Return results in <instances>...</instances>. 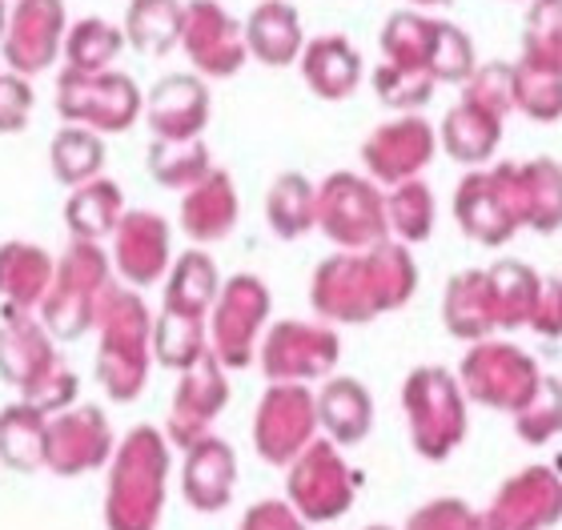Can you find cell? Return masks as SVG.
Instances as JSON below:
<instances>
[{
    "mask_svg": "<svg viewBox=\"0 0 562 530\" xmlns=\"http://www.w3.org/2000/svg\"><path fill=\"white\" fill-rule=\"evenodd\" d=\"M418 273L402 246H374L366 258H334L314 278V306L326 318L366 322L411 297Z\"/></svg>",
    "mask_w": 562,
    "mask_h": 530,
    "instance_id": "cell-1",
    "label": "cell"
},
{
    "mask_svg": "<svg viewBox=\"0 0 562 530\" xmlns=\"http://www.w3.org/2000/svg\"><path fill=\"white\" fill-rule=\"evenodd\" d=\"M169 478V447L153 426H137L121 442L105 495L109 530H157Z\"/></svg>",
    "mask_w": 562,
    "mask_h": 530,
    "instance_id": "cell-2",
    "label": "cell"
},
{
    "mask_svg": "<svg viewBox=\"0 0 562 530\" xmlns=\"http://www.w3.org/2000/svg\"><path fill=\"white\" fill-rule=\"evenodd\" d=\"M0 374L21 390L36 410H60L77 390V377L60 365L53 350V334L29 318V309H4L0 326Z\"/></svg>",
    "mask_w": 562,
    "mask_h": 530,
    "instance_id": "cell-3",
    "label": "cell"
},
{
    "mask_svg": "<svg viewBox=\"0 0 562 530\" xmlns=\"http://www.w3.org/2000/svg\"><path fill=\"white\" fill-rule=\"evenodd\" d=\"M93 322H101L97 377L117 402H133L145 386V370H149V309L137 294L109 290Z\"/></svg>",
    "mask_w": 562,
    "mask_h": 530,
    "instance_id": "cell-4",
    "label": "cell"
},
{
    "mask_svg": "<svg viewBox=\"0 0 562 530\" xmlns=\"http://www.w3.org/2000/svg\"><path fill=\"white\" fill-rule=\"evenodd\" d=\"M109 285V261L97 249V241H77L65 253L60 270L53 273L48 294L41 297V314H45V330L53 338H81L93 326L97 309L105 302Z\"/></svg>",
    "mask_w": 562,
    "mask_h": 530,
    "instance_id": "cell-5",
    "label": "cell"
},
{
    "mask_svg": "<svg viewBox=\"0 0 562 530\" xmlns=\"http://www.w3.org/2000/svg\"><path fill=\"white\" fill-rule=\"evenodd\" d=\"M406 414H411L414 447L426 459H446L467 430V410L458 398L454 377L446 370H418L406 382Z\"/></svg>",
    "mask_w": 562,
    "mask_h": 530,
    "instance_id": "cell-6",
    "label": "cell"
},
{
    "mask_svg": "<svg viewBox=\"0 0 562 530\" xmlns=\"http://www.w3.org/2000/svg\"><path fill=\"white\" fill-rule=\"evenodd\" d=\"M57 109L65 117L81 121L85 129L113 133L133 125L140 109L137 84L121 72H77L69 69L57 89Z\"/></svg>",
    "mask_w": 562,
    "mask_h": 530,
    "instance_id": "cell-7",
    "label": "cell"
},
{
    "mask_svg": "<svg viewBox=\"0 0 562 530\" xmlns=\"http://www.w3.org/2000/svg\"><path fill=\"white\" fill-rule=\"evenodd\" d=\"M290 498L297 515L310 522H329L350 510L353 474L329 442H310L305 454H297L290 471Z\"/></svg>",
    "mask_w": 562,
    "mask_h": 530,
    "instance_id": "cell-8",
    "label": "cell"
},
{
    "mask_svg": "<svg viewBox=\"0 0 562 530\" xmlns=\"http://www.w3.org/2000/svg\"><path fill=\"white\" fill-rule=\"evenodd\" d=\"M314 222H322V229L341 246H378L386 237V205H382L374 185H366L350 173H338L322 189Z\"/></svg>",
    "mask_w": 562,
    "mask_h": 530,
    "instance_id": "cell-9",
    "label": "cell"
},
{
    "mask_svg": "<svg viewBox=\"0 0 562 530\" xmlns=\"http://www.w3.org/2000/svg\"><path fill=\"white\" fill-rule=\"evenodd\" d=\"M109 454H113V430H109V418L97 406L60 410L57 418H48L45 466L53 474L72 478V474L97 471Z\"/></svg>",
    "mask_w": 562,
    "mask_h": 530,
    "instance_id": "cell-10",
    "label": "cell"
},
{
    "mask_svg": "<svg viewBox=\"0 0 562 530\" xmlns=\"http://www.w3.org/2000/svg\"><path fill=\"white\" fill-rule=\"evenodd\" d=\"M458 217L470 237L479 241H506L522 222V189L515 169L474 173L458 189Z\"/></svg>",
    "mask_w": 562,
    "mask_h": 530,
    "instance_id": "cell-11",
    "label": "cell"
},
{
    "mask_svg": "<svg viewBox=\"0 0 562 530\" xmlns=\"http://www.w3.org/2000/svg\"><path fill=\"white\" fill-rule=\"evenodd\" d=\"M462 382L474 398L498 410H522L539 390L535 362L510 346H479L462 365Z\"/></svg>",
    "mask_w": 562,
    "mask_h": 530,
    "instance_id": "cell-12",
    "label": "cell"
},
{
    "mask_svg": "<svg viewBox=\"0 0 562 530\" xmlns=\"http://www.w3.org/2000/svg\"><path fill=\"white\" fill-rule=\"evenodd\" d=\"M317 426V406L302 386H273L261 398L258 426H254V442H258L266 462H293L310 447V435Z\"/></svg>",
    "mask_w": 562,
    "mask_h": 530,
    "instance_id": "cell-13",
    "label": "cell"
},
{
    "mask_svg": "<svg viewBox=\"0 0 562 530\" xmlns=\"http://www.w3.org/2000/svg\"><path fill=\"white\" fill-rule=\"evenodd\" d=\"M270 314V294L258 278H234L225 285L217 314H213V346H217V362L246 365L254 353L258 326Z\"/></svg>",
    "mask_w": 562,
    "mask_h": 530,
    "instance_id": "cell-14",
    "label": "cell"
},
{
    "mask_svg": "<svg viewBox=\"0 0 562 530\" xmlns=\"http://www.w3.org/2000/svg\"><path fill=\"white\" fill-rule=\"evenodd\" d=\"M222 406H225L222 365L205 350L198 362L186 370V377H181V390H177L173 410H169V438L181 442V447H193L198 438H205L213 414L222 410Z\"/></svg>",
    "mask_w": 562,
    "mask_h": 530,
    "instance_id": "cell-15",
    "label": "cell"
},
{
    "mask_svg": "<svg viewBox=\"0 0 562 530\" xmlns=\"http://www.w3.org/2000/svg\"><path fill=\"white\" fill-rule=\"evenodd\" d=\"M113 261L130 285H153L169 261V225L145 210L121 213L113 229Z\"/></svg>",
    "mask_w": 562,
    "mask_h": 530,
    "instance_id": "cell-16",
    "label": "cell"
},
{
    "mask_svg": "<svg viewBox=\"0 0 562 530\" xmlns=\"http://www.w3.org/2000/svg\"><path fill=\"white\" fill-rule=\"evenodd\" d=\"M562 510V486L551 471L518 474L515 483H506V490L498 495V503L486 515V530H542L547 522L559 519Z\"/></svg>",
    "mask_w": 562,
    "mask_h": 530,
    "instance_id": "cell-17",
    "label": "cell"
},
{
    "mask_svg": "<svg viewBox=\"0 0 562 530\" xmlns=\"http://www.w3.org/2000/svg\"><path fill=\"white\" fill-rule=\"evenodd\" d=\"M261 362H266V374L278 377V382L317 377L338 362V338L329 330H317V326L285 322L266 338V358Z\"/></svg>",
    "mask_w": 562,
    "mask_h": 530,
    "instance_id": "cell-18",
    "label": "cell"
},
{
    "mask_svg": "<svg viewBox=\"0 0 562 530\" xmlns=\"http://www.w3.org/2000/svg\"><path fill=\"white\" fill-rule=\"evenodd\" d=\"M60 0H21V9L9 24V60L16 72H36L45 69L48 60L57 57L60 48Z\"/></svg>",
    "mask_w": 562,
    "mask_h": 530,
    "instance_id": "cell-19",
    "label": "cell"
},
{
    "mask_svg": "<svg viewBox=\"0 0 562 530\" xmlns=\"http://www.w3.org/2000/svg\"><path fill=\"white\" fill-rule=\"evenodd\" d=\"M186 459V478H181V490H186L189 507L205 510H222L234 495V478H237V459L229 442L222 438H198Z\"/></svg>",
    "mask_w": 562,
    "mask_h": 530,
    "instance_id": "cell-20",
    "label": "cell"
},
{
    "mask_svg": "<svg viewBox=\"0 0 562 530\" xmlns=\"http://www.w3.org/2000/svg\"><path fill=\"white\" fill-rule=\"evenodd\" d=\"M205 89L189 77H169L149 97V125L157 142H193L205 125Z\"/></svg>",
    "mask_w": 562,
    "mask_h": 530,
    "instance_id": "cell-21",
    "label": "cell"
},
{
    "mask_svg": "<svg viewBox=\"0 0 562 530\" xmlns=\"http://www.w3.org/2000/svg\"><path fill=\"white\" fill-rule=\"evenodd\" d=\"M434 149L430 125L422 121H402L390 129H378V137L366 145V161L382 181H406L426 166V157Z\"/></svg>",
    "mask_w": 562,
    "mask_h": 530,
    "instance_id": "cell-22",
    "label": "cell"
},
{
    "mask_svg": "<svg viewBox=\"0 0 562 530\" xmlns=\"http://www.w3.org/2000/svg\"><path fill=\"white\" fill-rule=\"evenodd\" d=\"M186 234L198 241H217L234 229L237 222V198L225 173H205L198 185H189V198L181 205Z\"/></svg>",
    "mask_w": 562,
    "mask_h": 530,
    "instance_id": "cell-23",
    "label": "cell"
},
{
    "mask_svg": "<svg viewBox=\"0 0 562 530\" xmlns=\"http://www.w3.org/2000/svg\"><path fill=\"white\" fill-rule=\"evenodd\" d=\"M53 285V261L41 246L9 241L0 246V294L12 309H29L48 294Z\"/></svg>",
    "mask_w": 562,
    "mask_h": 530,
    "instance_id": "cell-24",
    "label": "cell"
},
{
    "mask_svg": "<svg viewBox=\"0 0 562 530\" xmlns=\"http://www.w3.org/2000/svg\"><path fill=\"white\" fill-rule=\"evenodd\" d=\"M45 426L48 414L16 402L0 414V462L12 471H36L45 466Z\"/></svg>",
    "mask_w": 562,
    "mask_h": 530,
    "instance_id": "cell-25",
    "label": "cell"
},
{
    "mask_svg": "<svg viewBox=\"0 0 562 530\" xmlns=\"http://www.w3.org/2000/svg\"><path fill=\"white\" fill-rule=\"evenodd\" d=\"M482 290H486V309L494 326H518L522 318H535L539 309V282L522 266H498L482 273Z\"/></svg>",
    "mask_w": 562,
    "mask_h": 530,
    "instance_id": "cell-26",
    "label": "cell"
},
{
    "mask_svg": "<svg viewBox=\"0 0 562 530\" xmlns=\"http://www.w3.org/2000/svg\"><path fill=\"white\" fill-rule=\"evenodd\" d=\"M314 406H317V418L326 422V430L338 438V442H362V438L370 435L374 406H370V394H366L358 382H350V377L329 382Z\"/></svg>",
    "mask_w": 562,
    "mask_h": 530,
    "instance_id": "cell-27",
    "label": "cell"
},
{
    "mask_svg": "<svg viewBox=\"0 0 562 530\" xmlns=\"http://www.w3.org/2000/svg\"><path fill=\"white\" fill-rule=\"evenodd\" d=\"M121 213H125L121 189L113 185V181H97L93 177V181L77 185L65 217H69V229L77 234V241H97V237H105L117 229Z\"/></svg>",
    "mask_w": 562,
    "mask_h": 530,
    "instance_id": "cell-28",
    "label": "cell"
},
{
    "mask_svg": "<svg viewBox=\"0 0 562 530\" xmlns=\"http://www.w3.org/2000/svg\"><path fill=\"white\" fill-rule=\"evenodd\" d=\"M494 145H498V113H491V105L470 97L467 105L450 113V121H446V149L458 161H482Z\"/></svg>",
    "mask_w": 562,
    "mask_h": 530,
    "instance_id": "cell-29",
    "label": "cell"
},
{
    "mask_svg": "<svg viewBox=\"0 0 562 530\" xmlns=\"http://www.w3.org/2000/svg\"><path fill=\"white\" fill-rule=\"evenodd\" d=\"M213 294H217V273L205 253H186L177 261L173 278H169V294H165V309L181 314V318H201L210 309Z\"/></svg>",
    "mask_w": 562,
    "mask_h": 530,
    "instance_id": "cell-30",
    "label": "cell"
},
{
    "mask_svg": "<svg viewBox=\"0 0 562 530\" xmlns=\"http://www.w3.org/2000/svg\"><path fill=\"white\" fill-rule=\"evenodd\" d=\"M48 157H53L57 181H65V185H85V181H93L101 161H105V145H101V137H97L93 129L77 125V129L57 133Z\"/></svg>",
    "mask_w": 562,
    "mask_h": 530,
    "instance_id": "cell-31",
    "label": "cell"
},
{
    "mask_svg": "<svg viewBox=\"0 0 562 530\" xmlns=\"http://www.w3.org/2000/svg\"><path fill=\"white\" fill-rule=\"evenodd\" d=\"M305 77L322 97H346L358 84V57H353L346 41L329 36L322 45L310 48L305 57Z\"/></svg>",
    "mask_w": 562,
    "mask_h": 530,
    "instance_id": "cell-32",
    "label": "cell"
},
{
    "mask_svg": "<svg viewBox=\"0 0 562 530\" xmlns=\"http://www.w3.org/2000/svg\"><path fill=\"white\" fill-rule=\"evenodd\" d=\"M522 189V222H535L539 229L562 225V173L551 161H535V169L518 173Z\"/></svg>",
    "mask_w": 562,
    "mask_h": 530,
    "instance_id": "cell-33",
    "label": "cell"
},
{
    "mask_svg": "<svg viewBox=\"0 0 562 530\" xmlns=\"http://www.w3.org/2000/svg\"><path fill=\"white\" fill-rule=\"evenodd\" d=\"M186 12L177 9V0H133L130 12V41L140 53H165L181 33Z\"/></svg>",
    "mask_w": 562,
    "mask_h": 530,
    "instance_id": "cell-34",
    "label": "cell"
},
{
    "mask_svg": "<svg viewBox=\"0 0 562 530\" xmlns=\"http://www.w3.org/2000/svg\"><path fill=\"white\" fill-rule=\"evenodd\" d=\"M297 36H302L297 33V16L281 0H270L249 21V45H254V53L261 60H273V65H281V60H290L297 53Z\"/></svg>",
    "mask_w": 562,
    "mask_h": 530,
    "instance_id": "cell-35",
    "label": "cell"
},
{
    "mask_svg": "<svg viewBox=\"0 0 562 530\" xmlns=\"http://www.w3.org/2000/svg\"><path fill=\"white\" fill-rule=\"evenodd\" d=\"M317 217V198L310 181L297 173L281 177L270 193V222L281 237H302Z\"/></svg>",
    "mask_w": 562,
    "mask_h": 530,
    "instance_id": "cell-36",
    "label": "cell"
},
{
    "mask_svg": "<svg viewBox=\"0 0 562 530\" xmlns=\"http://www.w3.org/2000/svg\"><path fill=\"white\" fill-rule=\"evenodd\" d=\"M153 350H157V362L177 365V370H189L205 353V330H201V318H181V314H169L165 309L157 330H153Z\"/></svg>",
    "mask_w": 562,
    "mask_h": 530,
    "instance_id": "cell-37",
    "label": "cell"
},
{
    "mask_svg": "<svg viewBox=\"0 0 562 530\" xmlns=\"http://www.w3.org/2000/svg\"><path fill=\"white\" fill-rule=\"evenodd\" d=\"M149 169L161 185H198L201 177L210 173V157L198 137L193 142H157L149 154Z\"/></svg>",
    "mask_w": 562,
    "mask_h": 530,
    "instance_id": "cell-38",
    "label": "cell"
},
{
    "mask_svg": "<svg viewBox=\"0 0 562 530\" xmlns=\"http://www.w3.org/2000/svg\"><path fill=\"white\" fill-rule=\"evenodd\" d=\"M446 322L450 330L462 338H479V334L494 330L491 309H486V290H482V273H467L450 282V297H446Z\"/></svg>",
    "mask_w": 562,
    "mask_h": 530,
    "instance_id": "cell-39",
    "label": "cell"
},
{
    "mask_svg": "<svg viewBox=\"0 0 562 530\" xmlns=\"http://www.w3.org/2000/svg\"><path fill=\"white\" fill-rule=\"evenodd\" d=\"M390 222H394V229H398L406 241H422V237H430V225H434L430 189L418 185V181H406V185L390 198Z\"/></svg>",
    "mask_w": 562,
    "mask_h": 530,
    "instance_id": "cell-40",
    "label": "cell"
},
{
    "mask_svg": "<svg viewBox=\"0 0 562 530\" xmlns=\"http://www.w3.org/2000/svg\"><path fill=\"white\" fill-rule=\"evenodd\" d=\"M562 426V386L559 382H539L530 402L518 410V435L527 442H542Z\"/></svg>",
    "mask_w": 562,
    "mask_h": 530,
    "instance_id": "cell-41",
    "label": "cell"
},
{
    "mask_svg": "<svg viewBox=\"0 0 562 530\" xmlns=\"http://www.w3.org/2000/svg\"><path fill=\"white\" fill-rule=\"evenodd\" d=\"M406 530H486V522H482L470 507L454 503V498H442V503L422 507Z\"/></svg>",
    "mask_w": 562,
    "mask_h": 530,
    "instance_id": "cell-42",
    "label": "cell"
},
{
    "mask_svg": "<svg viewBox=\"0 0 562 530\" xmlns=\"http://www.w3.org/2000/svg\"><path fill=\"white\" fill-rule=\"evenodd\" d=\"M33 113V93L16 77H0V133H16Z\"/></svg>",
    "mask_w": 562,
    "mask_h": 530,
    "instance_id": "cell-43",
    "label": "cell"
},
{
    "mask_svg": "<svg viewBox=\"0 0 562 530\" xmlns=\"http://www.w3.org/2000/svg\"><path fill=\"white\" fill-rule=\"evenodd\" d=\"M237 530H305V527L297 519V510H290L285 503H258Z\"/></svg>",
    "mask_w": 562,
    "mask_h": 530,
    "instance_id": "cell-44",
    "label": "cell"
},
{
    "mask_svg": "<svg viewBox=\"0 0 562 530\" xmlns=\"http://www.w3.org/2000/svg\"><path fill=\"white\" fill-rule=\"evenodd\" d=\"M4 16H9V12H4V0H0V33H4Z\"/></svg>",
    "mask_w": 562,
    "mask_h": 530,
    "instance_id": "cell-45",
    "label": "cell"
},
{
    "mask_svg": "<svg viewBox=\"0 0 562 530\" xmlns=\"http://www.w3.org/2000/svg\"><path fill=\"white\" fill-rule=\"evenodd\" d=\"M554 302H559V322H562V290H559V294H554Z\"/></svg>",
    "mask_w": 562,
    "mask_h": 530,
    "instance_id": "cell-46",
    "label": "cell"
},
{
    "mask_svg": "<svg viewBox=\"0 0 562 530\" xmlns=\"http://www.w3.org/2000/svg\"><path fill=\"white\" fill-rule=\"evenodd\" d=\"M374 530H386V527H374Z\"/></svg>",
    "mask_w": 562,
    "mask_h": 530,
    "instance_id": "cell-47",
    "label": "cell"
}]
</instances>
